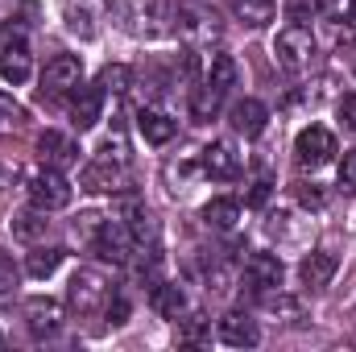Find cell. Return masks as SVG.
<instances>
[{"label": "cell", "instance_id": "28", "mask_svg": "<svg viewBox=\"0 0 356 352\" xmlns=\"http://www.w3.org/2000/svg\"><path fill=\"white\" fill-rule=\"evenodd\" d=\"M207 336H211V319L207 315H199V311L195 315H178V340L182 344H203Z\"/></svg>", "mask_w": 356, "mask_h": 352}, {"label": "cell", "instance_id": "19", "mask_svg": "<svg viewBox=\"0 0 356 352\" xmlns=\"http://www.w3.org/2000/svg\"><path fill=\"white\" fill-rule=\"evenodd\" d=\"M99 112H104V91L99 88H75L71 95V125L79 133H88L99 125Z\"/></svg>", "mask_w": 356, "mask_h": 352}, {"label": "cell", "instance_id": "7", "mask_svg": "<svg viewBox=\"0 0 356 352\" xmlns=\"http://www.w3.org/2000/svg\"><path fill=\"white\" fill-rule=\"evenodd\" d=\"M83 83V63L75 54H54L42 71V95H71Z\"/></svg>", "mask_w": 356, "mask_h": 352}, {"label": "cell", "instance_id": "1", "mask_svg": "<svg viewBox=\"0 0 356 352\" xmlns=\"http://www.w3.org/2000/svg\"><path fill=\"white\" fill-rule=\"evenodd\" d=\"M273 58H277V67L290 71V75L307 71L311 58H315V33H311V25H298V21L282 25L277 38H273Z\"/></svg>", "mask_w": 356, "mask_h": 352}, {"label": "cell", "instance_id": "36", "mask_svg": "<svg viewBox=\"0 0 356 352\" xmlns=\"http://www.w3.org/2000/svg\"><path fill=\"white\" fill-rule=\"evenodd\" d=\"M269 195H273V182H269V178H257V182H253V191H249V203H253V207H261V203H269Z\"/></svg>", "mask_w": 356, "mask_h": 352}, {"label": "cell", "instance_id": "20", "mask_svg": "<svg viewBox=\"0 0 356 352\" xmlns=\"http://www.w3.org/2000/svg\"><path fill=\"white\" fill-rule=\"evenodd\" d=\"M137 133H141L149 145H166V141H175L178 120H170V116L158 112V108H141V112H137Z\"/></svg>", "mask_w": 356, "mask_h": 352}, {"label": "cell", "instance_id": "26", "mask_svg": "<svg viewBox=\"0 0 356 352\" xmlns=\"http://www.w3.org/2000/svg\"><path fill=\"white\" fill-rule=\"evenodd\" d=\"M95 88L104 91V95H124V91L133 88V67H124V63H108V67L99 71Z\"/></svg>", "mask_w": 356, "mask_h": 352}, {"label": "cell", "instance_id": "29", "mask_svg": "<svg viewBox=\"0 0 356 352\" xmlns=\"http://www.w3.org/2000/svg\"><path fill=\"white\" fill-rule=\"evenodd\" d=\"M220 99H224L220 91H211L207 83H199L195 95H191V116H195V120H211V116H216V108H220Z\"/></svg>", "mask_w": 356, "mask_h": 352}, {"label": "cell", "instance_id": "33", "mask_svg": "<svg viewBox=\"0 0 356 352\" xmlns=\"http://www.w3.org/2000/svg\"><path fill=\"white\" fill-rule=\"evenodd\" d=\"M319 13H323L327 21H353L356 0H319Z\"/></svg>", "mask_w": 356, "mask_h": 352}, {"label": "cell", "instance_id": "12", "mask_svg": "<svg viewBox=\"0 0 356 352\" xmlns=\"http://www.w3.org/2000/svg\"><path fill=\"white\" fill-rule=\"evenodd\" d=\"M38 158H42L46 166H54V170H67V166H75V162H79V145H75L67 133L46 129V133L38 137Z\"/></svg>", "mask_w": 356, "mask_h": 352}, {"label": "cell", "instance_id": "27", "mask_svg": "<svg viewBox=\"0 0 356 352\" xmlns=\"http://www.w3.org/2000/svg\"><path fill=\"white\" fill-rule=\"evenodd\" d=\"M67 257V249H33L29 257H25V273L29 278H50L58 265Z\"/></svg>", "mask_w": 356, "mask_h": 352}, {"label": "cell", "instance_id": "2", "mask_svg": "<svg viewBox=\"0 0 356 352\" xmlns=\"http://www.w3.org/2000/svg\"><path fill=\"white\" fill-rule=\"evenodd\" d=\"M175 29L191 50H199V46H211V42L220 38V17H216L211 8H203V4H178L175 8Z\"/></svg>", "mask_w": 356, "mask_h": 352}, {"label": "cell", "instance_id": "24", "mask_svg": "<svg viewBox=\"0 0 356 352\" xmlns=\"http://www.w3.org/2000/svg\"><path fill=\"white\" fill-rule=\"evenodd\" d=\"M203 224L216 228V232H232V228L241 224V203H236V199H211V203L203 207Z\"/></svg>", "mask_w": 356, "mask_h": 352}, {"label": "cell", "instance_id": "22", "mask_svg": "<svg viewBox=\"0 0 356 352\" xmlns=\"http://www.w3.org/2000/svg\"><path fill=\"white\" fill-rule=\"evenodd\" d=\"M228 8H232V17H236L241 25L261 29V25H269V21H273L277 0H228Z\"/></svg>", "mask_w": 356, "mask_h": 352}, {"label": "cell", "instance_id": "10", "mask_svg": "<svg viewBox=\"0 0 356 352\" xmlns=\"http://www.w3.org/2000/svg\"><path fill=\"white\" fill-rule=\"evenodd\" d=\"M216 336H220L228 349H257V344H261V328H257V319L245 315V311H228V315L220 319Z\"/></svg>", "mask_w": 356, "mask_h": 352}, {"label": "cell", "instance_id": "21", "mask_svg": "<svg viewBox=\"0 0 356 352\" xmlns=\"http://www.w3.org/2000/svg\"><path fill=\"white\" fill-rule=\"evenodd\" d=\"M149 303H154V311H158L162 319H178V315H186V290H182L178 282H158L154 294H149Z\"/></svg>", "mask_w": 356, "mask_h": 352}, {"label": "cell", "instance_id": "5", "mask_svg": "<svg viewBox=\"0 0 356 352\" xmlns=\"http://www.w3.org/2000/svg\"><path fill=\"white\" fill-rule=\"evenodd\" d=\"M336 154H340V150H336V137H332V129H323V125H307V129L294 137V158H298L302 170H319V166H327Z\"/></svg>", "mask_w": 356, "mask_h": 352}, {"label": "cell", "instance_id": "31", "mask_svg": "<svg viewBox=\"0 0 356 352\" xmlns=\"http://www.w3.org/2000/svg\"><path fill=\"white\" fill-rule=\"evenodd\" d=\"M294 195H298L302 211H323V207H327V191H323L319 182H298V186H294Z\"/></svg>", "mask_w": 356, "mask_h": 352}, {"label": "cell", "instance_id": "41", "mask_svg": "<svg viewBox=\"0 0 356 352\" xmlns=\"http://www.w3.org/2000/svg\"><path fill=\"white\" fill-rule=\"evenodd\" d=\"M353 21H356V17H353Z\"/></svg>", "mask_w": 356, "mask_h": 352}, {"label": "cell", "instance_id": "3", "mask_svg": "<svg viewBox=\"0 0 356 352\" xmlns=\"http://www.w3.org/2000/svg\"><path fill=\"white\" fill-rule=\"evenodd\" d=\"M29 203L33 207H42V211H63L67 203H71V195H75V186L67 182L63 170H54V166H42L38 175L29 178Z\"/></svg>", "mask_w": 356, "mask_h": 352}, {"label": "cell", "instance_id": "38", "mask_svg": "<svg viewBox=\"0 0 356 352\" xmlns=\"http://www.w3.org/2000/svg\"><path fill=\"white\" fill-rule=\"evenodd\" d=\"M104 307H108V319H112V323H124V315H129V303H124V298H108Z\"/></svg>", "mask_w": 356, "mask_h": 352}, {"label": "cell", "instance_id": "15", "mask_svg": "<svg viewBox=\"0 0 356 352\" xmlns=\"http://www.w3.org/2000/svg\"><path fill=\"white\" fill-rule=\"evenodd\" d=\"M25 328L42 340V336H54L63 328V307L54 298H29L25 303Z\"/></svg>", "mask_w": 356, "mask_h": 352}, {"label": "cell", "instance_id": "6", "mask_svg": "<svg viewBox=\"0 0 356 352\" xmlns=\"http://www.w3.org/2000/svg\"><path fill=\"white\" fill-rule=\"evenodd\" d=\"M67 303H71V311H79V315H95V311L108 303V282H104L95 269H79V273L71 278V286H67Z\"/></svg>", "mask_w": 356, "mask_h": 352}, {"label": "cell", "instance_id": "32", "mask_svg": "<svg viewBox=\"0 0 356 352\" xmlns=\"http://www.w3.org/2000/svg\"><path fill=\"white\" fill-rule=\"evenodd\" d=\"M336 186H340L344 195H356V150H348V154L340 158V166H336Z\"/></svg>", "mask_w": 356, "mask_h": 352}, {"label": "cell", "instance_id": "18", "mask_svg": "<svg viewBox=\"0 0 356 352\" xmlns=\"http://www.w3.org/2000/svg\"><path fill=\"white\" fill-rule=\"evenodd\" d=\"M336 253H327V249H315V253H307L302 265H298V278H302V286L307 290H323V286H332V278H336Z\"/></svg>", "mask_w": 356, "mask_h": 352}, {"label": "cell", "instance_id": "39", "mask_svg": "<svg viewBox=\"0 0 356 352\" xmlns=\"http://www.w3.org/2000/svg\"><path fill=\"white\" fill-rule=\"evenodd\" d=\"M17 116H21V108H17V104L0 91V125H4V120H17Z\"/></svg>", "mask_w": 356, "mask_h": 352}, {"label": "cell", "instance_id": "34", "mask_svg": "<svg viewBox=\"0 0 356 352\" xmlns=\"http://www.w3.org/2000/svg\"><path fill=\"white\" fill-rule=\"evenodd\" d=\"M311 13H319V0H286V17H290V21L307 25Z\"/></svg>", "mask_w": 356, "mask_h": 352}, {"label": "cell", "instance_id": "14", "mask_svg": "<svg viewBox=\"0 0 356 352\" xmlns=\"http://www.w3.org/2000/svg\"><path fill=\"white\" fill-rule=\"evenodd\" d=\"M29 71H33V54H29L25 38H8V42H4V50H0V75L17 88V83H25V79H29Z\"/></svg>", "mask_w": 356, "mask_h": 352}, {"label": "cell", "instance_id": "13", "mask_svg": "<svg viewBox=\"0 0 356 352\" xmlns=\"http://www.w3.org/2000/svg\"><path fill=\"white\" fill-rule=\"evenodd\" d=\"M166 17H170L166 0H129V4H124V21H129V29H137V33H158V29L166 25Z\"/></svg>", "mask_w": 356, "mask_h": 352}, {"label": "cell", "instance_id": "17", "mask_svg": "<svg viewBox=\"0 0 356 352\" xmlns=\"http://www.w3.org/2000/svg\"><path fill=\"white\" fill-rule=\"evenodd\" d=\"M120 220H124V228L133 232V241L137 245H158V220H154V211L141 203V199H124V207H120Z\"/></svg>", "mask_w": 356, "mask_h": 352}, {"label": "cell", "instance_id": "25", "mask_svg": "<svg viewBox=\"0 0 356 352\" xmlns=\"http://www.w3.org/2000/svg\"><path fill=\"white\" fill-rule=\"evenodd\" d=\"M50 211H42V207H29V211H17L13 216V237L17 241H25V245H33L38 237H46V228H50V220H46Z\"/></svg>", "mask_w": 356, "mask_h": 352}, {"label": "cell", "instance_id": "9", "mask_svg": "<svg viewBox=\"0 0 356 352\" xmlns=\"http://www.w3.org/2000/svg\"><path fill=\"white\" fill-rule=\"evenodd\" d=\"M282 278H286V265H282L277 253H249L245 257V282H249V290H257V294L277 290Z\"/></svg>", "mask_w": 356, "mask_h": 352}, {"label": "cell", "instance_id": "30", "mask_svg": "<svg viewBox=\"0 0 356 352\" xmlns=\"http://www.w3.org/2000/svg\"><path fill=\"white\" fill-rule=\"evenodd\" d=\"M67 25H71V33L91 38V33H95V13H91V4H71V8H67Z\"/></svg>", "mask_w": 356, "mask_h": 352}, {"label": "cell", "instance_id": "40", "mask_svg": "<svg viewBox=\"0 0 356 352\" xmlns=\"http://www.w3.org/2000/svg\"><path fill=\"white\" fill-rule=\"evenodd\" d=\"M0 344H4V336H0Z\"/></svg>", "mask_w": 356, "mask_h": 352}, {"label": "cell", "instance_id": "37", "mask_svg": "<svg viewBox=\"0 0 356 352\" xmlns=\"http://www.w3.org/2000/svg\"><path fill=\"white\" fill-rule=\"evenodd\" d=\"M336 112H340V120H344V129H353V133H356V95H344Z\"/></svg>", "mask_w": 356, "mask_h": 352}, {"label": "cell", "instance_id": "8", "mask_svg": "<svg viewBox=\"0 0 356 352\" xmlns=\"http://www.w3.org/2000/svg\"><path fill=\"white\" fill-rule=\"evenodd\" d=\"M79 186L91 191V195L120 191V186H124V162H116V158H108V154H95L88 166H83V175H79Z\"/></svg>", "mask_w": 356, "mask_h": 352}, {"label": "cell", "instance_id": "11", "mask_svg": "<svg viewBox=\"0 0 356 352\" xmlns=\"http://www.w3.org/2000/svg\"><path fill=\"white\" fill-rule=\"evenodd\" d=\"M203 175L207 178H220V182H228V178L241 175V166H245V158L236 154V145L232 141H211L207 150H203Z\"/></svg>", "mask_w": 356, "mask_h": 352}, {"label": "cell", "instance_id": "4", "mask_svg": "<svg viewBox=\"0 0 356 352\" xmlns=\"http://www.w3.org/2000/svg\"><path fill=\"white\" fill-rule=\"evenodd\" d=\"M88 249L99 257V262L124 265L129 262V253L137 249V241H133V232L124 228V220H104V224L95 228V237L88 241Z\"/></svg>", "mask_w": 356, "mask_h": 352}, {"label": "cell", "instance_id": "35", "mask_svg": "<svg viewBox=\"0 0 356 352\" xmlns=\"http://www.w3.org/2000/svg\"><path fill=\"white\" fill-rule=\"evenodd\" d=\"M13 286H17V269H13V262H8V257L0 253V298H4V294H8Z\"/></svg>", "mask_w": 356, "mask_h": 352}, {"label": "cell", "instance_id": "23", "mask_svg": "<svg viewBox=\"0 0 356 352\" xmlns=\"http://www.w3.org/2000/svg\"><path fill=\"white\" fill-rule=\"evenodd\" d=\"M236 79H241L236 58H232V54H211V67H207L203 83H207L211 91H220V95H228V91L236 88Z\"/></svg>", "mask_w": 356, "mask_h": 352}, {"label": "cell", "instance_id": "16", "mask_svg": "<svg viewBox=\"0 0 356 352\" xmlns=\"http://www.w3.org/2000/svg\"><path fill=\"white\" fill-rule=\"evenodd\" d=\"M228 120H232V129L241 137H261L266 125H269V108L261 99H236L232 112H228Z\"/></svg>", "mask_w": 356, "mask_h": 352}]
</instances>
